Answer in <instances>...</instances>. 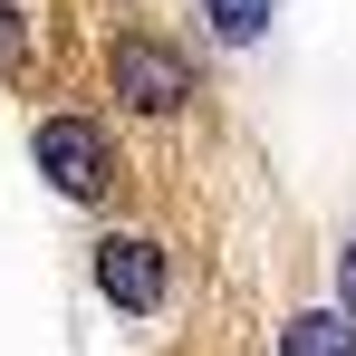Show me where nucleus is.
Listing matches in <instances>:
<instances>
[{
    "label": "nucleus",
    "mask_w": 356,
    "mask_h": 356,
    "mask_svg": "<svg viewBox=\"0 0 356 356\" xmlns=\"http://www.w3.org/2000/svg\"><path fill=\"white\" fill-rule=\"evenodd\" d=\"M39 174L58 183L67 202H97L106 174H116V145H106L87 116H49V125H39Z\"/></svg>",
    "instance_id": "nucleus-1"
},
{
    "label": "nucleus",
    "mask_w": 356,
    "mask_h": 356,
    "mask_svg": "<svg viewBox=\"0 0 356 356\" xmlns=\"http://www.w3.org/2000/svg\"><path fill=\"white\" fill-rule=\"evenodd\" d=\"M106 67H116V97L135 106V116H174L183 97H193V67H183L164 39H145V29H125Z\"/></svg>",
    "instance_id": "nucleus-2"
},
{
    "label": "nucleus",
    "mask_w": 356,
    "mask_h": 356,
    "mask_svg": "<svg viewBox=\"0 0 356 356\" xmlns=\"http://www.w3.org/2000/svg\"><path fill=\"white\" fill-rule=\"evenodd\" d=\"M97 289L116 298L125 318H154L164 308V241H145V232L97 241Z\"/></svg>",
    "instance_id": "nucleus-3"
},
{
    "label": "nucleus",
    "mask_w": 356,
    "mask_h": 356,
    "mask_svg": "<svg viewBox=\"0 0 356 356\" xmlns=\"http://www.w3.org/2000/svg\"><path fill=\"white\" fill-rule=\"evenodd\" d=\"M280 356H356V318L347 308H337V318H327V308H318V318H289V327H280Z\"/></svg>",
    "instance_id": "nucleus-4"
},
{
    "label": "nucleus",
    "mask_w": 356,
    "mask_h": 356,
    "mask_svg": "<svg viewBox=\"0 0 356 356\" xmlns=\"http://www.w3.org/2000/svg\"><path fill=\"white\" fill-rule=\"evenodd\" d=\"M202 10H212L222 39H260V29H270V0H202Z\"/></svg>",
    "instance_id": "nucleus-5"
},
{
    "label": "nucleus",
    "mask_w": 356,
    "mask_h": 356,
    "mask_svg": "<svg viewBox=\"0 0 356 356\" xmlns=\"http://www.w3.org/2000/svg\"><path fill=\"white\" fill-rule=\"evenodd\" d=\"M19 49H29V19H19V10H10V0H0V77H10V67H19Z\"/></svg>",
    "instance_id": "nucleus-6"
},
{
    "label": "nucleus",
    "mask_w": 356,
    "mask_h": 356,
    "mask_svg": "<svg viewBox=\"0 0 356 356\" xmlns=\"http://www.w3.org/2000/svg\"><path fill=\"white\" fill-rule=\"evenodd\" d=\"M337 308H347V318H356V241H347V250H337Z\"/></svg>",
    "instance_id": "nucleus-7"
}]
</instances>
